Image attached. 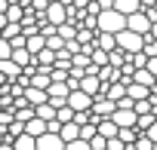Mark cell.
Wrapping results in <instances>:
<instances>
[{
	"label": "cell",
	"mask_w": 157,
	"mask_h": 150,
	"mask_svg": "<svg viewBox=\"0 0 157 150\" xmlns=\"http://www.w3.org/2000/svg\"><path fill=\"white\" fill-rule=\"evenodd\" d=\"M96 28L99 31H108V34H120L123 28H126V16L120 12V9H102L99 16H96Z\"/></svg>",
	"instance_id": "cell-1"
},
{
	"label": "cell",
	"mask_w": 157,
	"mask_h": 150,
	"mask_svg": "<svg viewBox=\"0 0 157 150\" xmlns=\"http://www.w3.org/2000/svg\"><path fill=\"white\" fill-rule=\"evenodd\" d=\"M105 95L114 98V101L123 98V95H126V83H123V80H117V83H105Z\"/></svg>",
	"instance_id": "cell-15"
},
{
	"label": "cell",
	"mask_w": 157,
	"mask_h": 150,
	"mask_svg": "<svg viewBox=\"0 0 157 150\" xmlns=\"http://www.w3.org/2000/svg\"><path fill=\"white\" fill-rule=\"evenodd\" d=\"M154 150H157V144H154Z\"/></svg>",
	"instance_id": "cell-34"
},
{
	"label": "cell",
	"mask_w": 157,
	"mask_h": 150,
	"mask_svg": "<svg viewBox=\"0 0 157 150\" xmlns=\"http://www.w3.org/2000/svg\"><path fill=\"white\" fill-rule=\"evenodd\" d=\"M10 55H13V43L0 34V58H10Z\"/></svg>",
	"instance_id": "cell-27"
},
{
	"label": "cell",
	"mask_w": 157,
	"mask_h": 150,
	"mask_svg": "<svg viewBox=\"0 0 157 150\" xmlns=\"http://www.w3.org/2000/svg\"><path fill=\"white\" fill-rule=\"evenodd\" d=\"M25 132H31V135H37V138H40V135H43V132H46V120H43V116H37V113H34V116H31V120H28V123H25Z\"/></svg>",
	"instance_id": "cell-13"
},
{
	"label": "cell",
	"mask_w": 157,
	"mask_h": 150,
	"mask_svg": "<svg viewBox=\"0 0 157 150\" xmlns=\"http://www.w3.org/2000/svg\"><path fill=\"white\" fill-rule=\"evenodd\" d=\"M93 95L90 92H83L80 86H77V89H71V95H68V104L74 107V110H93Z\"/></svg>",
	"instance_id": "cell-5"
},
{
	"label": "cell",
	"mask_w": 157,
	"mask_h": 150,
	"mask_svg": "<svg viewBox=\"0 0 157 150\" xmlns=\"http://www.w3.org/2000/svg\"><path fill=\"white\" fill-rule=\"evenodd\" d=\"M145 67H148V70H151V73H154V77H157V55H151V58H148V64H145Z\"/></svg>",
	"instance_id": "cell-29"
},
{
	"label": "cell",
	"mask_w": 157,
	"mask_h": 150,
	"mask_svg": "<svg viewBox=\"0 0 157 150\" xmlns=\"http://www.w3.org/2000/svg\"><path fill=\"white\" fill-rule=\"evenodd\" d=\"M65 138L59 135V132H43L40 138H37V150H65Z\"/></svg>",
	"instance_id": "cell-6"
},
{
	"label": "cell",
	"mask_w": 157,
	"mask_h": 150,
	"mask_svg": "<svg viewBox=\"0 0 157 150\" xmlns=\"http://www.w3.org/2000/svg\"><path fill=\"white\" fill-rule=\"evenodd\" d=\"M90 144H93V150H105V147H108V138H105V135H93Z\"/></svg>",
	"instance_id": "cell-28"
},
{
	"label": "cell",
	"mask_w": 157,
	"mask_h": 150,
	"mask_svg": "<svg viewBox=\"0 0 157 150\" xmlns=\"http://www.w3.org/2000/svg\"><path fill=\"white\" fill-rule=\"evenodd\" d=\"M13 120H16V113H13V110H0V132H6Z\"/></svg>",
	"instance_id": "cell-26"
},
{
	"label": "cell",
	"mask_w": 157,
	"mask_h": 150,
	"mask_svg": "<svg viewBox=\"0 0 157 150\" xmlns=\"http://www.w3.org/2000/svg\"><path fill=\"white\" fill-rule=\"evenodd\" d=\"M136 150H154V141H151L148 132H142V135L136 138Z\"/></svg>",
	"instance_id": "cell-24"
},
{
	"label": "cell",
	"mask_w": 157,
	"mask_h": 150,
	"mask_svg": "<svg viewBox=\"0 0 157 150\" xmlns=\"http://www.w3.org/2000/svg\"><path fill=\"white\" fill-rule=\"evenodd\" d=\"M145 6H154V0H142V9H145Z\"/></svg>",
	"instance_id": "cell-32"
},
{
	"label": "cell",
	"mask_w": 157,
	"mask_h": 150,
	"mask_svg": "<svg viewBox=\"0 0 157 150\" xmlns=\"http://www.w3.org/2000/svg\"><path fill=\"white\" fill-rule=\"evenodd\" d=\"M62 3H65V6H74V0H62Z\"/></svg>",
	"instance_id": "cell-33"
},
{
	"label": "cell",
	"mask_w": 157,
	"mask_h": 150,
	"mask_svg": "<svg viewBox=\"0 0 157 150\" xmlns=\"http://www.w3.org/2000/svg\"><path fill=\"white\" fill-rule=\"evenodd\" d=\"M0 110H3V107H0Z\"/></svg>",
	"instance_id": "cell-35"
},
{
	"label": "cell",
	"mask_w": 157,
	"mask_h": 150,
	"mask_svg": "<svg viewBox=\"0 0 157 150\" xmlns=\"http://www.w3.org/2000/svg\"><path fill=\"white\" fill-rule=\"evenodd\" d=\"M43 46H46V37H43V31H37V34H31V37H28V49H31L34 55H37Z\"/></svg>",
	"instance_id": "cell-20"
},
{
	"label": "cell",
	"mask_w": 157,
	"mask_h": 150,
	"mask_svg": "<svg viewBox=\"0 0 157 150\" xmlns=\"http://www.w3.org/2000/svg\"><path fill=\"white\" fill-rule=\"evenodd\" d=\"M46 92H49V101H52L56 107H62V104H68V95H71V86H68V80H52Z\"/></svg>",
	"instance_id": "cell-4"
},
{
	"label": "cell",
	"mask_w": 157,
	"mask_h": 150,
	"mask_svg": "<svg viewBox=\"0 0 157 150\" xmlns=\"http://www.w3.org/2000/svg\"><path fill=\"white\" fill-rule=\"evenodd\" d=\"M154 120H157V113H154V110H148V113H139V120H136V126H139V132H148Z\"/></svg>",
	"instance_id": "cell-21"
},
{
	"label": "cell",
	"mask_w": 157,
	"mask_h": 150,
	"mask_svg": "<svg viewBox=\"0 0 157 150\" xmlns=\"http://www.w3.org/2000/svg\"><path fill=\"white\" fill-rule=\"evenodd\" d=\"M148 135H151V141H154V144H157V120H154V123H151V129H148Z\"/></svg>",
	"instance_id": "cell-30"
},
{
	"label": "cell",
	"mask_w": 157,
	"mask_h": 150,
	"mask_svg": "<svg viewBox=\"0 0 157 150\" xmlns=\"http://www.w3.org/2000/svg\"><path fill=\"white\" fill-rule=\"evenodd\" d=\"M114 110H117V101H114V98H108L105 92L96 95V101H93V113H96V116H111Z\"/></svg>",
	"instance_id": "cell-7"
},
{
	"label": "cell",
	"mask_w": 157,
	"mask_h": 150,
	"mask_svg": "<svg viewBox=\"0 0 157 150\" xmlns=\"http://www.w3.org/2000/svg\"><path fill=\"white\" fill-rule=\"evenodd\" d=\"M145 37H148V34H139V31H132V28H123V31L117 34V46L126 49V52H136V49L145 46Z\"/></svg>",
	"instance_id": "cell-2"
},
{
	"label": "cell",
	"mask_w": 157,
	"mask_h": 150,
	"mask_svg": "<svg viewBox=\"0 0 157 150\" xmlns=\"http://www.w3.org/2000/svg\"><path fill=\"white\" fill-rule=\"evenodd\" d=\"M46 46L59 52V49H65V37H62V34H52V37H46Z\"/></svg>",
	"instance_id": "cell-25"
},
{
	"label": "cell",
	"mask_w": 157,
	"mask_h": 150,
	"mask_svg": "<svg viewBox=\"0 0 157 150\" xmlns=\"http://www.w3.org/2000/svg\"><path fill=\"white\" fill-rule=\"evenodd\" d=\"M99 77H102V83H117L123 73H120V67H117V64H111V61H108V64H102V67H99Z\"/></svg>",
	"instance_id": "cell-11"
},
{
	"label": "cell",
	"mask_w": 157,
	"mask_h": 150,
	"mask_svg": "<svg viewBox=\"0 0 157 150\" xmlns=\"http://www.w3.org/2000/svg\"><path fill=\"white\" fill-rule=\"evenodd\" d=\"M34 64H49V67H52V64H56V49L43 46V49H40L37 55H34Z\"/></svg>",
	"instance_id": "cell-17"
},
{
	"label": "cell",
	"mask_w": 157,
	"mask_h": 150,
	"mask_svg": "<svg viewBox=\"0 0 157 150\" xmlns=\"http://www.w3.org/2000/svg\"><path fill=\"white\" fill-rule=\"evenodd\" d=\"M132 80H136V83H145V86H154V80H157V77H154V73H151L148 67H136Z\"/></svg>",
	"instance_id": "cell-19"
},
{
	"label": "cell",
	"mask_w": 157,
	"mask_h": 150,
	"mask_svg": "<svg viewBox=\"0 0 157 150\" xmlns=\"http://www.w3.org/2000/svg\"><path fill=\"white\" fill-rule=\"evenodd\" d=\"M52 25H62V22H68V6L62 3V0H52V3L46 6V12H43Z\"/></svg>",
	"instance_id": "cell-8"
},
{
	"label": "cell",
	"mask_w": 157,
	"mask_h": 150,
	"mask_svg": "<svg viewBox=\"0 0 157 150\" xmlns=\"http://www.w3.org/2000/svg\"><path fill=\"white\" fill-rule=\"evenodd\" d=\"M6 19H10V22H22V19H25V6H22V3H10Z\"/></svg>",
	"instance_id": "cell-22"
},
{
	"label": "cell",
	"mask_w": 157,
	"mask_h": 150,
	"mask_svg": "<svg viewBox=\"0 0 157 150\" xmlns=\"http://www.w3.org/2000/svg\"><path fill=\"white\" fill-rule=\"evenodd\" d=\"M59 135H62L65 141L80 138V123H74V120H71V123H62V132H59Z\"/></svg>",
	"instance_id": "cell-16"
},
{
	"label": "cell",
	"mask_w": 157,
	"mask_h": 150,
	"mask_svg": "<svg viewBox=\"0 0 157 150\" xmlns=\"http://www.w3.org/2000/svg\"><path fill=\"white\" fill-rule=\"evenodd\" d=\"M96 46H102V49H117V34H108V31H99V37H96Z\"/></svg>",
	"instance_id": "cell-14"
},
{
	"label": "cell",
	"mask_w": 157,
	"mask_h": 150,
	"mask_svg": "<svg viewBox=\"0 0 157 150\" xmlns=\"http://www.w3.org/2000/svg\"><path fill=\"white\" fill-rule=\"evenodd\" d=\"M151 25H154V19L148 16V9H136L126 16V28H132L139 34H151Z\"/></svg>",
	"instance_id": "cell-3"
},
{
	"label": "cell",
	"mask_w": 157,
	"mask_h": 150,
	"mask_svg": "<svg viewBox=\"0 0 157 150\" xmlns=\"http://www.w3.org/2000/svg\"><path fill=\"white\" fill-rule=\"evenodd\" d=\"M99 135H105V138L120 135V126L114 123V116H99Z\"/></svg>",
	"instance_id": "cell-10"
},
{
	"label": "cell",
	"mask_w": 157,
	"mask_h": 150,
	"mask_svg": "<svg viewBox=\"0 0 157 150\" xmlns=\"http://www.w3.org/2000/svg\"><path fill=\"white\" fill-rule=\"evenodd\" d=\"M25 98H28V101L37 107V104L49 101V92H46V89H40V86H28V89H25Z\"/></svg>",
	"instance_id": "cell-12"
},
{
	"label": "cell",
	"mask_w": 157,
	"mask_h": 150,
	"mask_svg": "<svg viewBox=\"0 0 157 150\" xmlns=\"http://www.w3.org/2000/svg\"><path fill=\"white\" fill-rule=\"evenodd\" d=\"M6 83H10V80H6V73H3V70H0V86H6Z\"/></svg>",
	"instance_id": "cell-31"
},
{
	"label": "cell",
	"mask_w": 157,
	"mask_h": 150,
	"mask_svg": "<svg viewBox=\"0 0 157 150\" xmlns=\"http://www.w3.org/2000/svg\"><path fill=\"white\" fill-rule=\"evenodd\" d=\"M114 9H120L123 16H129V12L142 9V0H114Z\"/></svg>",
	"instance_id": "cell-18"
},
{
	"label": "cell",
	"mask_w": 157,
	"mask_h": 150,
	"mask_svg": "<svg viewBox=\"0 0 157 150\" xmlns=\"http://www.w3.org/2000/svg\"><path fill=\"white\" fill-rule=\"evenodd\" d=\"M13 147H16V150H37V135L22 132V135H16V138H13Z\"/></svg>",
	"instance_id": "cell-9"
},
{
	"label": "cell",
	"mask_w": 157,
	"mask_h": 150,
	"mask_svg": "<svg viewBox=\"0 0 157 150\" xmlns=\"http://www.w3.org/2000/svg\"><path fill=\"white\" fill-rule=\"evenodd\" d=\"M65 150H93V144H90L86 138H74V141L65 144Z\"/></svg>",
	"instance_id": "cell-23"
}]
</instances>
